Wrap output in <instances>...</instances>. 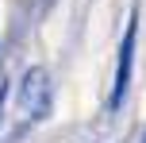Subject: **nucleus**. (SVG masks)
I'll use <instances>...</instances> for the list:
<instances>
[{
  "instance_id": "nucleus-1",
  "label": "nucleus",
  "mask_w": 146,
  "mask_h": 143,
  "mask_svg": "<svg viewBox=\"0 0 146 143\" xmlns=\"http://www.w3.org/2000/svg\"><path fill=\"white\" fill-rule=\"evenodd\" d=\"M15 101H19V112H23L27 124H42L46 116H50V105H54V81H50V74H46L42 66H31L27 74H23V81H19Z\"/></svg>"
},
{
  "instance_id": "nucleus-2",
  "label": "nucleus",
  "mask_w": 146,
  "mask_h": 143,
  "mask_svg": "<svg viewBox=\"0 0 146 143\" xmlns=\"http://www.w3.org/2000/svg\"><path fill=\"white\" fill-rule=\"evenodd\" d=\"M135 39H139V19L131 15L127 35H123V46H119V62H115L111 97H108V108H111V112H119V108H123V97H127V89H131V74H135Z\"/></svg>"
},
{
  "instance_id": "nucleus-3",
  "label": "nucleus",
  "mask_w": 146,
  "mask_h": 143,
  "mask_svg": "<svg viewBox=\"0 0 146 143\" xmlns=\"http://www.w3.org/2000/svg\"><path fill=\"white\" fill-rule=\"evenodd\" d=\"M4 101H8V85L0 81V116H4Z\"/></svg>"
},
{
  "instance_id": "nucleus-4",
  "label": "nucleus",
  "mask_w": 146,
  "mask_h": 143,
  "mask_svg": "<svg viewBox=\"0 0 146 143\" xmlns=\"http://www.w3.org/2000/svg\"><path fill=\"white\" fill-rule=\"evenodd\" d=\"M139 143H146V128H142V132H139Z\"/></svg>"
}]
</instances>
